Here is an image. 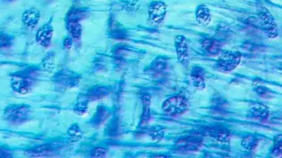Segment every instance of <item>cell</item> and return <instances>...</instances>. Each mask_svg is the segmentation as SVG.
I'll use <instances>...</instances> for the list:
<instances>
[{
	"label": "cell",
	"instance_id": "1",
	"mask_svg": "<svg viewBox=\"0 0 282 158\" xmlns=\"http://www.w3.org/2000/svg\"><path fill=\"white\" fill-rule=\"evenodd\" d=\"M258 18L261 21V25L263 32H265L267 37L275 39L279 35L277 22L271 12L264 6H261L257 10Z\"/></svg>",
	"mask_w": 282,
	"mask_h": 158
},
{
	"label": "cell",
	"instance_id": "2",
	"mask_svg": "<svg viewBox=\"0 0 282 158\" xmlns=\"http://www.w3.org/2000/svg\"><path fill=\"white\" fill-rule=\"evenodd\" d=\"M31 109L28 105H11L4 112L5 120L14 124H20L29 119Z\"/></svg>",
	"mask_w": 282,
	"mask_h": 158
},
{
	"label": "cell",
	"instance_id": "3",
	"mask_svg": "<svg viewBox=\"0 0 282 158\" xmlns=\"http://www.w3.org/2000/svg\"><path fill=\"white\" fill-rule=\"evenodd\" d=\"M188 103L183 96H174L168 99L162 104V110L170 116H179L187 112Z\"/></svg>",
	"mask_w": 282,
	"mask_h": 158
},
{
	"label": "cell",
	"instance_id": "4",
	"mask_svg": "<svg viewBox=\"0 0 282 158\" xmlns=\"http://www.w3.org/2000/svg\"><path fill=\"white\" fill-rule=\"evenodd\" d=\"M242 56L239 51H225L218 59V67L225 72H231L239 65Z\"/></svg>",
	"mask_w": 282,
	"mask_h": 158
},
{
	"label": "cell",
	"instance_id": "5",
	"mask_svg": "<svg viewBox=\"0 0 282 158\" xmlns=\"http://www.w3.org/2000/svg\"><path fill=\"white\" fill-rule=\"evenodd\" d=\"M167 14V5L162 1H153L151 3L148 9L149 20L155 24L161 23Z\"/></svg>",
	"mask_w": 282,
	"mask_h": 158
},
{
	"label": "cell",
	"instance_id": "6",
	"mask_svg": "<svg viewBox=\"0 0 282 158\" xmlns=\"http://www.w3.org/2000/svg\"><path fill=\"white\" fill-rule=\"evenodd\" d=\"M175 48L178 62L183 65H187L189 62V51L187 39L182 35L176 36L175 39Z\"/></svg>",
	"mask_w": 282,
	"mask_h": 158
},
{
	"label": "cell",
	"instance_id": "7",
	"mask_svg": "<svg viewBox=\"0 0 282 158\" xmlns=\"http://www.w3.org/2000/svg\"><path fill=\"white\" fill-rule=\"evenodd\" d=\"M54 29L50 21L45 23L42 28L39 29L36 34L37 42L44 48H48L51 45L53 37Z\"/></svg>",
	"mask_w": 282,
	"mask_h": 158
},
{
	"label": "cell",
	"instance_id": "8",
	"mask_svg": "<svg viewBox=\"0 0 282 158\" xmlns=\"http://www.w3.org/2000/svg\"><path fill=\"white\" fill-rule=\"evenodd\" d=\"M202 140L198 137H187L177 140L176 143V148L178 151L182 152H189V151H197L202 147Z\"/></svg>",
	"mask_w": 282,
	"mask_h": 158
},
{
	"label": "cell",
	"instance_id": "9",
	"mask_svg": "<svg viewBox=\"0 0 282 158\" xmlns=\"http://www.w3.org/2000/svg\"><path fill=\"white\" fill-rule=\"evenodd\" d=\"M40 19H41V11L35 7H31L24 11L22 17V21L23 22L24 26L29 30H33L37 26Z\"/></svg>",
	"mask_w": 282,
	"mask_h": 158
},
{
	"label": "cell",
	"instance_id": "10",
	"mask_svg": "<svg viewBox=\"0 0 282 158\" xmlns=\"http://www.w3.org/2000/svg\"><path fill=\"white\" fill-rule=\"evenodd\" d=\"M32 80L23 77H15L12 79V89L21 95H26L32 90Z\"/></svg>",
	"mask_w": 282,
	"mask_h": 158
},
{
	"label": "cell",
	"instance_id": "11",
	"mask_svg": "<svg viewBox=\"0 0 282 158\" xmlns=\"http://www.w3.org/2000/svg\"><path fill=\"white\" fill-rule=\"evenodd\" d=\"M202 50L208 55L215 56L221 52L222 43L215 39L206 38L202 40Z\"/></svg>",
	"mask_w": 282,
	"mask_h": 158
},
{
	"label": "cell",
	"instance_id": "12",
	"mask_svg": "<svg viewBox=\"0 0 282 158\" xmlns=\"http://www.w3.org/2000/svg\"><path fill=\"white\" fill-rule=\"evenodd\" d=\"M249 114L253 120L262 122V121H267V119L269 118L270 111L266 105H262V104H256L251 108Z\"/></svg>",
	"mask_w": 282,
	"mask_h": 158
},
{
	"label": "cell",
	"instance_id": "13",
	"mask_svg": "<svg viewBox=\"0 0 282 158\" xmlns=\"http://www.w3.org/2000/svg\"><path fill=\"white\" fill-rule=\"evenodd\" d=\"M208 135L220 144L228 145L230 142V134L225 129H218V128L210 129L208 131Z\"/></svg>",
	"mask_w": 282,
	"mask_h": 158
},
{
	"label": "cell",
	"instance_id": "14",
	"mask_svg": "<svg viewBox=\"0 0 282 158\" xmlns=\"http://www.w3.org/2000/svg\"><path fill=\"white\" fill-rule=\"evenodd\" d=\"M190 76H191V79L195 87H196L197 89H200V90L205 89L204 70L202 67H199V66L194 67L192 69Z\"/></svg>",
	"mask_w": 282,
	"mask_h": 158
},
{
	"label": "cell",
	"instance_id": "15",
	"mask_svg": "<svg viewBox=\"0 0 282 158\" xmlns=\"http://www.w3.org/2000/svg\"><path fill=\"white\" fill-rule=\"evenodd\" d=\"M195 17H196L197 21L200 24L206 26L212 20L211 11L205 5H199L195 10Z\"/></svg>",
	"mask_w": 282,
	"mask_h": 158
},
{
	"label": "cell",
	"instance_id": "16",
	"mask_svg": "<svg viewBox=\"0 0 282 158\" xmlns=\"http://www.w3.org/2000/svg\"><path fill=\"white\" fill-rule=\"evenodd\" d=\"M66 29L73 40H78L82 36V25L77 20H68L66 22Z\"/></svg>",
	"mask_w": 282,
	"mask_h": 158
},
{
	"label": "cell",
	"instance_id": "17",
	"mask_svg": "<svg viewBox=\"0 0 282 158\" xmlns=\"http://www.w3.org/2000/svg\"><path fill=\"white\" fill-rule=\"evenodd\" d=\"M241 145L247 151H254L259 145V138L255 135L245 136V138H243Z\"/></svg>",
	"mask_w": 282,
	"mask_h": 158
},
{
	"label": "cell",
	"instance_id": "18",
	"mask_svg": "<svg viewBox=\"0 0 282 158\" xmlns=\"http://www.w3.org/2000/svg\"><path fill=\"white\" fill-rule=\"evenodd\" d=\"M58 76H59V78L57 79H59V83L64 84L65 86H74L77 82L75 79H75V75L70 72H62L58 74Z\"/></svg>",
	"mask_w": 282,
	"mask_h": 158
},
{
	"label": "cell",
	"instance_id": "19",
	"mask_svg": "<svg viewBox=\"0 0 282 158\" xmlns=\"http://www.w3.org/2000/svg\"><path fill=\"white\" fill-rule=\"evenodd\" d=\"M108 95V89L105 87H97L94 88L88 93V99L95 100L104 98Z\"/></svg>",
	"mask_w": 282,
	"mask_h": 158
},
{
	"label": "cell",
	"instance_id": "20",
	"mask_svg": "<svg viewBox=\"0 0 282 158\" xmlns=\"http://www.w3.org/2000/svg\"><path fill=\"white\" fill-rule=\"evenodd\" d=\"M68 135H69L71 142H78L83 137V133L81 132L80 128L76 123L72 124L68 129Z\"/></svg>",
	"mask_w": 282,
	"mask_h": 158
},
{
	"label": "cell",
	"instance_id": "21",
	"mask_svg": "<svg viewBox=\"0 0 282 158\" xmlns=\"http://www.w3.org/2000/svg\"><path fill=\"white\" fill-rule=\"evenodd\" d=\"M53 146L46 145V146H42L36 149H33L31 151L30 155L32 157H44V156H48V155L53 153Z\"/></svg>",
	"mask_w": 282,
	"mask_h": 158
},
{
	"label": "cell",
	"instance_id": "22",
	"mask_svg": "<svg viewBox=\"0 0 282 158\" xmlns=\"http://www.w3.org/2000/svg\"><path fill=\"white\" fill-rule=\"evenodd\" d=\"M272 155L276 158H282V134L276 135L273 138Z\"/></svg>",
	"mask_w": 282,
	"mask_h": 158
},
{
	"label": "cell",
	"instance_id": "23",
	"mask_svg": "<svg viewBox=\"0 0 282 158\" xmlns=\"http://www.w3.org/2000/svg\"><path fill=\"white\" fill-rule=\"evenodd\" d=\"M151 96L144 95L142 98L143 101V105H144V112H143V119H142V123H145L148 121L150 117V103H151Z\"/></svg>",
	"mask_w": 282,
	"mask_h": 158
},
{
	"label": "cell",
	"instance_id": "24",
	"mask_svg": "<svg viewBox=\"0 0 282 158\" xmlns=\"http://www.w3.org/2000/svg\"><path fill=\"white\" fill-rule=\"evenodd\" d=\"M43 70L47 71L48 73L52 72L54 67H55V56L53 54H48L46 56V58L43 59L42 63Z\"/></svg>",
	"mask_w": 282,
	"mask_h": 158
},
{
	"label": "cell",
	"instance_id": "25",
	"mask_svg": "<svg viewBox=\"0 0 282 158\" xmlns=\"http://www.w3.org/2000/svg\"><path fill=\"white\" fill-rule=\"evenodd\" d=\"M87 108H88L87 101H78V102L76 103V105H75V109H74V110H75V113H76L77 115L82 116V115L86 114Z\"/></svg>",
	"mask_w": 282,
	"mask_h": 158
},
{
	"label": "cell",
	"instance_id": "26",
	"mask_svg": "<svg viewBox=\"0 0 282 158\" xmlns=\"http://www.w3.org/2000/svg\"><path fill=\"white\" fill-rule=\"evenodd\" d=\"M167 68V63L162 60H156L152 63V70L155 73H163Z\"/></svg>",
	"mask_w": 282,
	"mask_h": 158
},
{
	"label": "cell",
	"instance_id": "27",
	"mask_svg": "<svg viewBox=\"0 0 282 158\" xmlns=\"http://www.w3.org/2000/svg\"><path fill=\"white\" fill-rule=\"evenodd\" d=\"M107 155V151L104 148H94L91 153V157L92 158H105Z\"/></svg>",
	"mask_w": 282,
	"mask_h": 158
},
{
	"label": "cell",
	"instance_id": "28",
	"mask_svg": "<svg viewBox=\"0 0 282 158\" xmlns=\"http://www.w3.org/2000/svg\"><path fill=\"white\" fill-rule=\"evenodd\" d=\"M255 88V90L257 92V94H259L260 96H262V97H265V95L269 94V90L267 89L266 87L264 86H261V85H255L254 86Z\"/></svg>",
	"mask_w": 282,
	"mask_h": 158
},
{
	"label": "cell",
	"instance_id": "29",
	"mask_svg": "<svg viewBox=\"0 0 282 158\" xmlns=\"http://www.w3.org/2000/svg\"><path fill=\"white\" fill-rule=\"evenodd\" d=\"M11 41L10 39L6 35H2L1 36V48H5L10 47Z\"/></svg>",
	"mask_w": 282,
	"mask_h": 158
},
{
	"label": "cell",
	"instance_id": "30",
	"mask_svg": "<svg viewBox=\"0 0 282 158\" xmlns=\"http://www.w3.org/2000/svg\"><path fill=\"white\" fill-rule=\"evenodd\" d=\"M73 45V39L72 38H66L64 40V48L69 49Z\"/></svg>",
	"mask_w": 282,
	"mask_h": 158
},
{
	"label": "cell",
	"instance_id": "31",
	"mask_svg": "<svg viewBox=\"0 0 282 158\" xmlns=\"http://www.w3.org/2000/svg\"><path fill=\"white\" fill-rule=\"evenodd\" d=\"M4 2H13V1H15V0H3Z\"/></svg>",
	"mask_w": 282,
	"mask_h": 158
}]
</instances>
